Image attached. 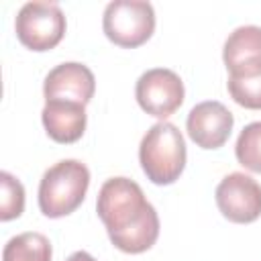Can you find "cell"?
Instances as JSON below:
<instances>
[{"label":"cell","mask_w":261,"mask_h":261,"mask_svg":"<svg viewBox=\"0 0 261 261\" xmlns=\"http://www.w3.org/2000/svg\"><path fill=\"white\" fill-rule=\"evenodd\" d=\"M96 212L110 243L122 253H145L159 237V216L141 186L128 177H110L102 184Z\"/></svg>","instance_id":"6da1fadb"},{"label":"cell","mask_w":261,"mask_h":261,"mask_svg":"<svg viewBox=\"0 0 261 261\" xmlns=\"http://www.w3.org/2000/svg\"><path fill=\"white\" fill-rule=\"evenodd\" d=\"M139 161L155 186L173 184L186 167V143L179 128L165 120L153 124L141 139Z\"/></svg>","instance_id":"7a4b0ae2"},{"label":"cell","mask_w":261,"mask_h":261,"mask_svg":"<svg viewBox=\"0 0 261 261\" xmlns=\"http://www.w3.org/2000/svg\"><path fill=\"white\" fill-rule=\"evenodd\" d=\"M90 169L77 159H63L51 165L39 184V208L47 218H61L75 212L88 192Z\"/></svg>","instance_id":"3957f363"},{"label":"cell","mask_w":261,"mask_h":261,"mask_svg":"<svg viewBox=\"0 0 261 261\" xmlns=\"http://www.w3.org/2000/svg\"><path fill=\"white\" fill-rule=\"evenodd\" d=\"M102 29L108 41L118 47H141L155 31L153 4L141 0H114L104 8Z\"/></svg>","instance_id":"277c9868"},{"label":"cell","mask_w":261,"mask_h":261,"mask_svg":"<svg viewBox=\"0 0 261 261\" xmlns=\"http://www.w3.org/2000/svg\"><path fill=\"white\" fill-rule=\"evenodd\" d=\"M65 27V14L55 2H27L14 20L18 41L31 51L53 49L63 39Z\"/></svg>","instance_id":"5b68a950"},{"label":"cell","mask_w":261,"mask_h":261,"mask_svg":"<svg viewBox=\"0 0 261 261\" xmlns=\"http://www.w3.org/2000/svg\"><path fill=\"white\" fill-rule=\"evenodd\" d=\"M184 94L181 77L167 67L147 69L135 86V98L139 106L161 122L184 104Z\"/></svg>","instance_id":"8992f818"},{"label":"cell","mask_w":261,"mask_h":261,"mask_svg":"<svg viewBox=\"0 0 261 261\" xmlns=\"http://www.w3.org/2000/svg\"><path fill=\"white\" fill-rule=\"evenodd\" d=\"M214 198L218 210L230 222L249 224L261 216V186L247 173L232 171L222 177Z\"/></svg>","instance_id":"52a82bcc"},{"label":"cell","mask_w":261,"mask_h":261,"mask_svg":"<svg viewBox=\"0 0 261 261\" xmlns=\"http://www.w3.org/2000/svg\"><path fill=\"white\" fill-rule=\"evenodd\" d=\"M234 116L232 112L216 100H206L196 104L186 120V128L190 139L202 149H218L222 147L232 130Z\"/></svg>","instance_id":"ba28073f"},{"label":"cell","mask_w":261,"mask_h":261,"mask_svg":"<svg viewBox=\"0 0 261 261\" xmlns=\"http://www.w3.org/2000/svg\"><path fill=\"white\" fill-rule=\"evenodd\" d=\"M96 92V77L92 69L77 61H65L55 65L43 82V94L47 100H67L88 104Z\"/></svg>","instance_id":"9c48e42d"},{"label":"cell","mask_w":261,"mask_h":261,"mask_svg":"<svg viewBox=\"0 0 261 261\" xmlns=\"http://www.w3.org/2000/svg\"><path fill=\"white\" fill-rule=\"evenodd\" d=\"M222 59L228 77H255L261 75V27L245 24L234 29L224 41Z\"/></svg>","instance_id":"30bf717a"},{"label":"cell","mask_w":261,"mask_h":261,"mask_svg":"<svg viewBox=\"0 0 261 261\" xmlns=\"http://www.w3.org/2000/svg\"><path fill=\"white\" fill-rule=\"evenodd\" d=\"M47 135L61 145H69L82 139L86 130V106L67 100H47L41 112Z\"/></svg>","instance_id":"8fae6325"},{"label":"cell","mask_w":261,"mask_h":261,"mask_svg":"<svg viewBox=\"0 0 261 261\" xmlns=\"http://www.w3.org/2000/svg\"><path fill=\"white\" fill-rule=\"evenodd\" d=\"M53 249L45 234L29 230L12 237L2 251V261H51Z\"/></svg>","instance_id":"7c38bea8"},{"label":"cell","mask_w":261,"mask_h":261,"mask_svg":"<svg viewBox=\"0 0 261 261\" xmlns=\"http://www.w3.org/2000/svg\"><path fill=\"white\" fill-rule=\"evenodd\" d=\"M237 161L255 173H261V120L247 124L234 145Z\"/></svg>","instance_id":"4fadbf2b"},{"label":"cell","mask_w":261,"mask_h":261,"mask_svg":"<svg viewBox=\"0 0 261 261\" xmlns=\"http://www.w3.org/2000/svg\"><path fill=\"white\" fill-rule=\"evenodd\" d=\"M0 186H2V196H0V220H12L18 218L24 210V188L22 184L8 171L0 173Z\"/></svg>","instance_id":"5bb4252c"},{"label":"cell","mask_w":261,"mask_h":261,"mask_svg":"<svg viewBox=\"0 0 261 261\" xmlns=\"http://www.w3.org/2000/svg\"><path fill=\"white\" fill-rule=\"evenodd\" d=\"M226 88H228L230 98L239 106L249 108V110H261V75L243 77V80L228 77Z\"/></svg>","instance_id":"9a60e30c"},{"label":"cell","mask_w":261,"mask_h":261,"mask_svg":"<svg viewBox=\"0 0 261 261\" xmlns=\"http://www.w3.org/2000/svg\"><path fill=\"white\" fill-rule=\"evenodd\" d=\"M65 261H96L90 253H86V251H75V253H71Z\"/></svg>","instance_id":"2e32d148"}]
</instances>
